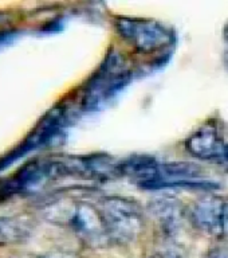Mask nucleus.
Segmentation results:
<instances>
[{
    "instance_id": "obj_4",
    "label": "nucleus",
    "mask_w": 228,
    "mask_h": 258,
    "mask_svg": "<svg viewBox=\"0 0 228 258\" xmlns=\"http://www.w3.org/2000/svg\"><path fill=\"white\" fill-rule=\"evenodd\" d=\"M116 30L130 46L141 52H156L173 43L172 31L160 22L120 16L114 22Z\"/></svg>"
},
{
    "instance_id": "obj_15",
    "label": "nucleus",
    "mask_w": 228,
    "mask_h": 258,
    "mask_svg": "<svg viewBox=\"0 0 228 258\" xmlns=\"http://www.w3.org/2000/svg\"><path fill=\"white\" fill-rule=\"evenodd\" d=\"M3 34H6V32H4V30H3V28H2V26H0V36L3 35Z\"/></svg>"
},
{
    "instance_id": "obj_12",
    "label": "nucleus",
    "mask_w": 228,
    "mask_h": 258,
    "mask_svg": "<svg viewBox=\"0 0 228 258\" xmlns=\"http://www.w3.org/2000/svg\"><path fill=\"white\" fill-rule=\"evenodd\" d=\"M211 258H228V251H223V250H219L216 253L213 254Z\"/></svg>"
},
{
    "instance_id": "obj_1",
    "label": "nucleus",
    "mask_w": 228,
    "mask_h": 258,
    "mask_svg": "<svg viewBox=\"0 0 228 258\" xmlns=\"http://www.w3.org/2000/svg\"><path fill=\"white\" fill-rule=\"evenodd\" d=\"M43 215L52 223L72 230L77 237L89 245L105 246L110 243L100 210L88 202L55 201L44 206Z\"/></svg>"
},
{
    "instance_id": "obj_3",
    "label": "nucleus",
    "mask_w": 228,
    "mask_h": 258,
    "mask_svg": "<svg viewBox=\"0 0 228 258\" xmlns=\"http://www.w3.org/2000/svg\"><path fill=\"white\" fill-rule=\"evenodd\" d=\"M132 78V72L118 52H110L97 72L89 81L84 94L85 109H97L116 97Z\"/></svg>"
},
{
    "instance_id": "obj_13",
    "label": "nucleus",
    "mask_w": 228,
    "mask_h": 258,
    "mask_svg": "<svg viewBox=\"0 0 228 258\" xmlns=\"http://www.w3.org/2000/svg\"><path fill=\"white\" fill-rule=\"evenodd\" d=\"M225 42H227V48H228V24L225 27Z\"/></svg>"
},
{
    "instance_id": "obj_9",
    "label": "nucleus",
    "mask_w": 228,
    "mask_h": 258,
    "mask_svg": "<svg viewBox=\"0 0 228 258\" xmlns=\"http://www.w3.org/2000/svg\"><path fill=\"white\" fill-rule=\"evenodd\" d=\"M220 239H224L228 243V199H225L224 210H223V221H221Z\"/></svg>"
},
{
    "instance_id": "obj_7",
    "label": "nucleus",
    "mask_w": 228,
    "mask_h": 258,
    "mask_svg": "<svg viewBox=\"0 0 228 258\" xmlns=\"http://www.w3.org/2000/svg\"><path fill=\"white\" fill-rule=\"evenodd\" d=\"M34 229L31 218L26 215H0V247L22 243Z\"/></svg>"
},
{
    "instance_id": "obj_2",
    "label": "nucleus",
    "mask_w": 228,
    "mask_h": 258,
    "mask_svg": "<svg viewBox=\"0 0 228 258\" xmlns=\"http://www.w3.org/2000/svg\"><path fill=\"white\" fill-rule=\"evenodd\" d=\"M110 242L130 243L144 229V213L138 203L124 197H105L98 203Z\"/></svg>"
},
{
    "instance_id": "obj_10",
    "label": "nucleus",
    "mask_w": 228,
    "mask_h": 258,
    "mask_svg": "<svg viewBox=\"0 0 228 258\" xmlns=\"http://www.w3.org/2000/svg\"><path fill=\"white\" fill-rule=\"evenodd\" d=\"M39 258H77V257L66 253H48L46 254V255H42V257Z\"/></svg>"
},
{
    "instance_id": "obj_8",
    "label": "nucleus",
    "mask_w": 228,
    "mask_h": 258,
    "mask_svg": "<svg viewBox=\"0 0 228 258\" xmlns=\"http://www.w3.org/2000/svg\"><path fill=\"white\" fill-rule=\"evenodd\" d=\"M149 211L156 218L165 233L172 234L179 229L183 217V209L176 199L157 198L149 205Z\"/></svg>"
},
{
    "instance_id": "obj_11",
    "label": "nucleus",
    "mask_w": 228,
    "mask_h": 258,
    "mask_svg": "<svg viewBox=\"0 0 228 258\" xmlns=\"http://www.w3.org/2000/svg\"><path fill=\"white\" fill-rule=\"evenodd\" d=\"M155 258H180V257H179L176 253H173V251H164V253L156 254V257Z\"/></svg>"
},
{
    "instance_id": "obj_14",
    "label": "nucleus",
    "mask_w": 228,
    "mask_h": 258,
    "mask_svg": "<svg viewBox=\"0 0 228 258\" xmlns=\"http://www.w3.org/2000/svg\"><path fill=\"white\" fill-rule=\"evenodd\" d=\"M223 165H225V167L228 168V155H227V157H225V160H224V163H223Z\"/></svg>"
},
{
    "instance_id": "obj_5",
    "label": "nucleus",
    "mask_w": 228,
    "mask_h": 258,
    "mask_svg": "<svg viewBox=\"0 0 228 258\" xmlns=\"http://www.w3.org/2000/svg\"><path fill=\"white\" fill-rule=\"evenodd\" d=\"M185 149L196 159L223 164L228 155V140L223 124L217 118L204 121L187 137Z\"/></svg>"
},
{
    "instance_id": "obj_6",
    "label": "nucleus",
    "mask_w": 228,
    "mask_h": 258,
    "mask_svg": "<svg viewBox=\"0 0 228 258\" xmlns=\"http://www.w3.org/2000/svg\"><path fill=\"white\" fill-rule=\"evenodd\" d=\"M224 203V198L217 195H204L199 198L196 202H193L188 213L192 225L201 233L220 239Z\"/></svg>"
}]
</instances>
